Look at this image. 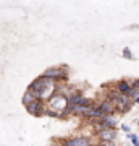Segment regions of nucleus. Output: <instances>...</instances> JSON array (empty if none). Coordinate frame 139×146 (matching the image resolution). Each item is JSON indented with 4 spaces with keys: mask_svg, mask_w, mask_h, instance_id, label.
Here are the masks:
<instances>
[{
    "mask_svg": "<svg viewBox=\"0 0 139 146\" xmlns=\"http://www.w3.org/2000/svg\"><path fill=\"white\" fill-rule=\"evenodd\" d=\"M49 99H50V107L57 110V114L58 112H62V114H67L68 112V99L65 96H62V94L53 96V94H52Z\"/></svg>",
    "mask_w": 139,
    "mask_h": 146,
    "instance_id": "nucleus-1",
    "label": "nucleus"
},
{
    "mask_svg": "<svg viewBox=\"0 0 139 146\" xmlns=\"http://www.w3.org/2000/svg\"><path fill=\"white\" fill-rule=\"evenodd\" d=\"M53 80H50V78H47L45 80V83H44V86L41 88V91L37 93V99H49L52 94H53V91H55V86H53Z\"/></svg>",
    "mask_w": 139,
    "mask_h": 146,
    "instance_id": "nucleus-2",
    "label": "nucleus"
},
{
    "mask_svg": "<svg viewBox=\"0 0 139 146\" xmlns=\"http://www.w3.org/2000/svg\"><path fill=\"white\" fill-rule=\"evenodd\" d=\"M44 76L50 80H65L67 78V72L60 70V68H49L47 72H44Z\"/></svg>",
    "mask_w": 139,
    "mask_h": 146,
    "instance_id": "nucleus-3",
    "label": "nucleus"
},
{
    "mask_svg": "<svg viewBox=\"0 0 139 146\" xmlns=\"http://www.w3.org/2000/svg\"><path fill=\"white\" fill-rule=\"evenodd\" d=\"M115 136H117V131L113 130V127H107V128H103V130L99 133V138H100L103 143H112Z\"/></svg>",
    "mask_w": 139,
    "mask_h": 146,
    "instance_id": "nucleus-4",
    "label": "nucleus"
},
{
    "mask_svg": "<svg viewBox=\"0 0 139 146\" xmlns=\"http://www.w3.org/2000/svg\"><path fill=\"white\" fill-rule=\"evenodd\" d=\"M26 107H28V112L32 115H41L42 114V104H41V101H31L29 104H26Z\"/></svg>",
    "mask_w": 139,
    "mask_h": 146,
    "instance_id": "nucleus-5",
    "label": "nucleus"
},
{
    "mask_svg": "<svg viewBox=\"0 0 139 146\" xmlns=\"http://www.w3.org/2000/svg\"><path fill=\"white\" fill-rule=\"evenodd\" d=\"M45 76H39V78H36L34 81L31 83V86H29V91H31L34 96H37V93L41 91V88L44 86V83H45Z\"/></svg>",
    "mask_w": 139,
    "mask_h": 146,
    "instance_id": "nucleus-6",
    "label": "nucleus"
},
{
    "mask_svg": "<svg viewBox=\"0 0 139 146\" xmlns=\"http://www.w3.org/2000/svg\"><path fill=\"white\" fill-rule=\"evenodd\" d=\"M84 115L86 117H91V119H97V117H102V112H100L99 107H91L89 106L88 109H86V112H84Z\"/></svg>",
    "mask_w": 139,
    "mask_h": 146,
    "instance_id": "nucleus-7",
    "label": "nucleus"
},
{
    "mask_svg": "<svg viewBox=\"0 0 139 146\" xmlns=\"http://www.w3.org/2000/svg\"><path fill=\"white\" fill-rule=\"evenodd\" d=\"M99 109H100L102 115H110L112 112H113V107H112V104H110L108 101H103L102 104L99 106Z\"/></svg>",
    "mask_w": 139,
    "mask_h": 146,
    "instance_id": "nucleus-8",
    "label": "nucleus"
},
{
    "mask_svg": "<svg viewBox=\"0 0 139 146\" xmlns=\"http://www.w3.org/2000/svg\"><path fill=\"white\" fill-rule=\"evenodd\" d=\"M129 107H131V101H129L128 98H123V99H121L118 104H117V109H118L120 112H126Z\"/></svg>",
    "mask_w": 139,
    "mask_h": 146,
    "instance_id": "nucleus-9",
    "label": "nucleus"
},
{
    "mask_svg": "<svg viewBox=\"0 0 139 146\" xmlns=\"http://www.w3.org/2000/svg\"><path fill=\"white\" fill-rule=\"evenodd\" d=\"M82 145H89L88 138H74V140L67 141V146H82Z\"/></svg>",
    "mask_w": 139,
    "mask_h": 146,
    "instance_id": "nucleus-10",
    "label": "nucleus"
},
{
    "mask_svg": "<svg viewBox=\"0 0 139 146\" xmlns=\"http://www.w3.org/2000/svg\"><path fill=\"white\" fill-rule=\"evenodd\" d=\"M103 120L100 122V125L103 127V128H107V127H113L115 125V119L113 117H108V115H102Z\"/></svg>",
    "mask_w": 139,
    "mask_h": 146,
    "instance_id": "nucleus-11",
    "label": "nucleus"
},
{
    "mask_svg": "<svg viewBox=\"0 0 139 146\" xmlns=\"http://www.w3.org/2000/svg\"><path fill=\"white\" fill-rule=\"evenodd\" d=\"M131 89V84L128 83V81H118V91L120 93H123V94H128V91Z\"/></svg>",
    "mask_w": 139,
    "mask_h": 146,
    "instance_id": "nucleus-12",
    "label": "nucleus"
},
{
    "mask_svg": "<svg viewBox=\"0 0 139 146\" xmlns=\"http://www.w3.org/2000/svg\"><path fill=\"white\" fill-rule=\"evenodd\" d=\"M34 99H37V98L31 93V91H28V93L23 96V102H24V106H26V104H29V102H31V101H34Z\"/></svg>",
    "mask_w": 139,
    "mask_h": 146,
    "instance_id": "nucleus-13",
    "label": "nucleus"
},
{
    "mask_svg": "<svg viewBox=\"0 0 139 146\" xmlns=\"http://www.w3.org/2000/svg\"><path fill=\"white\" fill-rule=\"evenodd\" d=\"M81 94H74V96H71V98H70V101H68V102H70V106H74V104H78V102H79V101H81Z\"/></svg>",
    "mask_w": 139,
    "mask_h": 146,
    "instance_id": "nucleus-14",
    "label": "nucleus"
},
{
    "mask_svg": "<svg viewBox=\"0 0 139 146\" xmlns=\"http://www.w3.org/2000/svg\"><path fill=\"white\" fill-rule=\"evenodd\" d=\"M129 140H131V143H133V145H139V138L136 135H129Z\"/></svg>",
    "mask_w": 139,
    "mask_h": 146,
    "instance_id": "nucleus-15",
    "label": "nucleus"
},
{
    "mask_svg": "<svg viewBox=\"0 0 139 146\" xmlns=\"http://www.w3.org/2000/svg\"><path fill=\"white\" fill-rule=\"evenodd\" d=\"M45 114H47V115H50V117H57V115H58V114H55L53 110H45Z\"/></svg>",
    "mask_w": 139,
    "mask_h": 146,
    "instance_id": "nucleus-16",
    "label": "nucleus"
},
{
    "mask_svg": "<svg viewBox=\"0 0 139 146\" xmlns=\"http://www.w3.org/2000/svg\"><path fill=\"white\" fill-rule=\"evenodd\" d=\"M133 86H134V88H139V80H134V81H133Z\"/></svg>",
    "mask_w": 139,
    "mask_h": 146,
    "instance_id": "nucleus-17",
    "label": "nucleus"
},
{
    "mask_svg": "<svg viewBox=\"0 0 139 146\" xmlns=\"http://www.w3.org/2000/svg\"><path fill=\"white\" fill-rule=\"evenodd\" d=\"M125 55H126V57H131V54H129V50H128V49H125Z\"/></svg>",
    "mask_w": 139,
    "mask_h": 146,
    "instance_id": "nucleus-18",
    "label": "nucleus"
}]
</instances>
